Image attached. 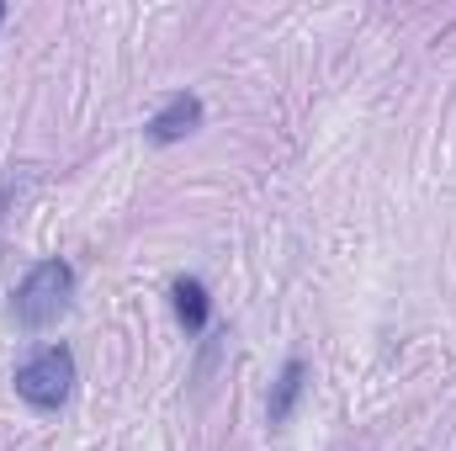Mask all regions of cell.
Segmentation results:
<instances>
[{
	"label": "cell",
	"mask_w": 456,
	"mask_h": 451,
	"mask_svg": "<svg viewBox=\"0 0 456 451\" xmlns=\"http://www.w3.org/2000/svg\"><path fill=\"white\" fill-rule=\"evenodd\" d=\"M69 298H75V266L59 260V255H48V260H37V266L16 282L11 319H16L21 330H48V324L69 308Z\"/></svg>",
	"instance_id": "cell-1"
},
{
	"label": "cell",
	"mask_w": 456,
	"mask_h": 451,
	"mask_svg": "<svg viewBox=\"0 0 456 451\" xmlns=\"http://www.w3.org/2000/svg\"><path fill=\"white\" fill-rule=\"evenodd\" d=\"M11 382H16V398H21L27 409L53 414V409H64L69 393H75V350H69V345H43V350H32V356L16 366Z\"/></svg>",
	"instance_id": "cell-2"
},
{
	"label": "cell",
	"mask_w": 456,
	"mask_h": 451,
	"mask_svg": "<svg viewBox=\"0 0 456 451\" xmlns=\"http://www.w3.org/2000/svg\"><path fill=\"white\" fill-rule=\"evenodd\" d=\"M197 127H202V102H197L191 91H175L159 112L149 117L143 133H149V144H181V138L197 133Z\"/></svg>",
	"instance_id": "cell-3"
},
{
	"label": "cell",
	"mask_w": 456,
	"mask_h": 451,
	"mask_svg": "<svg viewBox=\"0 0 456 451\" xmlns=\"http://www.w3.org/2000/svg\"><path fill=\"white\" fill-rule=\"evenodd\" d=\"M170 298H175V319L186 324V335H202L208 319H213V298H208V287H202L197 276H181V282L170 287Z\"/></svg>",
	"instance_id": "cell-4"
},
{
	"label": "cell",
	"mask_w": 456,
	"mask_h": 451,
	"mask_svg": "<svg viewBox=\"0 0 456 451\" xmlns=\"http://www.w3.org/2000/svg\"><path fill=\"white\" fill-rule=\"evenodd\" d=\"M303 377H308V361H303V356H292V361L281 366L276 388H271V404H265V409H271V425H281V420L292 414V404L303 398Z\"/></svg>",
	"instance_id": "cell-5"
},
{
	"label": "cell",
	"mask_w": 456,
	"mask_h": 451,
	"mask_svg": "<svg viewBox=\"0 0 456 451\" xmlns=\"http://www.w3.org/2000/svg\"><path fill=\"white\" fill-rule=\"evenodd\" d=\"M0 21H5V5H0Z\"/></svg>",
	"instance_id": "cell-6"
}]
</instances>
